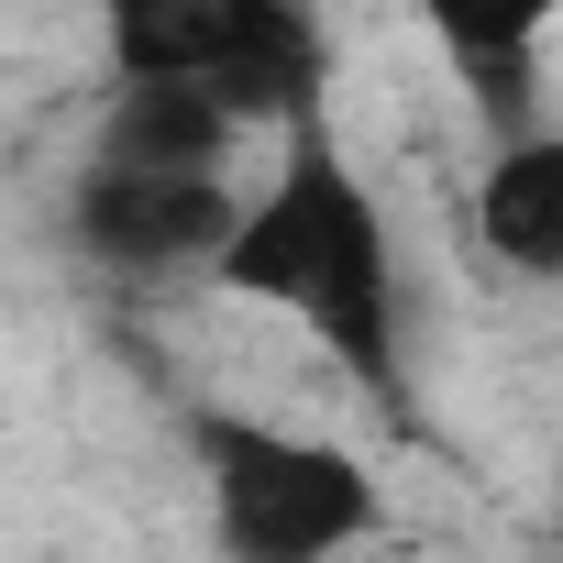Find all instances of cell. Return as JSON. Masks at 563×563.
<instances>
[{
    "label": "cell",
    "mask_w": 563,
    "mask_h": 563,
    "mask_svg": "<svg viewBox=\"0 0 563 563\" xmlns=\"http://www.w3.org/2000/svg\"><path fill=\"white\" fill-rule=\"evenodd\" d=\"M210 288L243 299V310L299 321L376 409L409 420V254H398V221H387L376 177L354 166V144L332 122H310L265 155V177L243 199V232H232Z\"/></svg>",
    "instance_id": "6da1fadb"
},
{
    "label": "cell",
    "mask_w": 563,
    "mask_h": 563,
    "mask_svg": "<svg viewBox=\"0 0 563 563\" xmlns=\"http://www.w3.org/2000/svg\"><path fill=\"white\" fill-rule=\"evenodd\" d=\"M111 89H210L265 155L332 122V23L310 0H111Z\"/></svg>",
    "instance_id": "7a4b0ae2"
},
{
    "label": "cell",
    "mask_w": 563,
    "mask_h": 563,
    "mask_svg": "<svg viewBox=\"0 0 563 563\" xmlns=\"http://www.w3.org/2000/svg\"><path fill=\"white\" fill-rule=\"evenodd\" d=\"M188 464L221 563H354L387 530V475L376 453L332 431H288L254 409H188Z\"/></svg>",
    "instance_id": "3957f363"
},
{
    "label": "cell",
    "mask_w": 563,
    "mask_h": 563,
    "mask_svg": "<svg viewBox=\"0 0 563 563\" xmlns=\"http://www.w3.org/2000/svg\"><path fill=\"white\" fill-rule=\"evenodd\" d=\"M243 177H133V166H67L56 188V243L111 276V288H177V276H221L232 232H243Z\"/></svg>",
    "instance_id": "277c9868"
},
{
    "label": "cell",
    "mask_w": 563,
    "mask_h": 563,
    "mask_svg": "<svg viewBox=\"0 0 563 563\" xmlns=\"http://www.w3.org/2000/svg\"><path fill=\"white\" fill-rule=\"evenodd\" d=\"M254 133L210 89H111L89 122V166H133V177H232Z\"/></svg>",
    "instance_id": "5b68a950"
},
{
    "label": "cell",
    "mask_w": 563,
    "mask_h": 563,
    "mask_svg": "<svg viewBox=\"0 0 563 563\" xmlns=\"http://www.w3.org/2000/svg\"><path fill=\"white\" fill-rule=\"evenodd\" d=\"M475 254L497 276L563 288V122H541L530 144L486 155V177H475Z\"/></svg>",
    "instance_id": "8992f818"
},
{
    "label": "cell",
    "mask_w": 563,
    "mask_h": 563,
    "mask_svg": "<svg viewBox=\"0 0 563 563\" xmlns=\"http://www.w3.org/2000/svg\"><path fill=\"white\" fill-rule=\"evenodd\" d=\"M541 12H508V23H486V12H442L431 23V45H442V67L464 78V111H475V133H486V155H508V144H530L552 111H541Z\"/></svg>",
    "instance_id": "52a82bcc"
},
{
    "label": "cell",
    "mask_w": 563,
    "mask_h": 563,
    "mask_svg": "<svg viewBox=\"0 0 563 563\" xmlns=\"http://www.w3.org/2000/svg\"><path fill=\"white\" fill-rule=\"evenodd\" d=\"M552 508H563V453H552Z\"/></svg>",
    "instance_id": "ba28073f"
}]
</instances>
